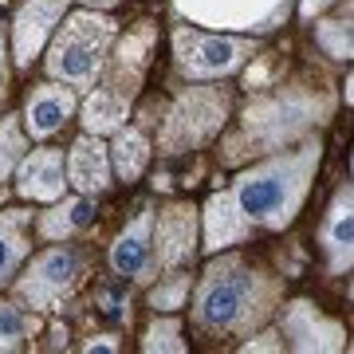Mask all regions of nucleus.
I'll list each match as a JSON object with an SVG mask.
<instances>
[{"mask_svg": "<svg viewBox=\"0 0 354 354\" xmlns=\"http://www.w3.org/2000/svg\"><path fill=\"white\" fill-rule=\"evenodd\" d=\"M319 162H323V146L315 138L304 142L299 150L244 169L225 193H213L205 201V248L221 252L248 241L256 228H268V232L288 228L304 209Z\"/></svg>", "mask_w": 354, "mask_h": 354, "instance_id": "nucleus-1", "label": "nucleus"}, {"mask_svg": "<svg viewBox=\"0 0 354 354\" xmlns=\"http://www.w3.org/2000/svg\"><path fill=\"white\" fill-rule=\"evenodd\" d=\"M276 279H268L264 272L228 256L205 272L201 288H197V304H193V319L209 330H248L268 319V311L276 307Z\"/></svg>", "mask_w": 354, "mask_h": 354, "instance_id": "nucleus-2", "label": "nucleus"}, {"mask_svg": "<svg viewBox=\"0 0 354 354\" xmlns=\"http://www.w3.org/2000/svg\"><path fill=\"white\" fill-rule=\"evenodd\" d=\"M114 32H118L114 20L99 8L64 16L48 44V59H44L48 75L55 83H67V87H91L111 55Z\"/></svg>", "mask_w": 354, "mask_h": 354, "instance_id": "nucleus-3", "label": "nucleus"}, {"mask_svg": "<svg viewBox=\"0 0 354 354\" xmlns=\"http://www.w3.org/2000/svg\"><path fill=\"white\" fill-rule=\"evenodd\" d=\"M319 114H323V99H311V95H299V91L260 99L244 111L236 146H252L248 153H276L288 142L304 138L319 122Z\"/></svg>", "mask_w": 354, "mask_h": 354, "instance_id": "nucleus-4", "label": "nucleus"}, {"mask_svg": "<svg viewBox=\"0 0 354 354\" xmlns=\"http://www.w3.org/2000/svg\"><path fill=\"white\" fill-rule=\"evenodd\" d=\"M174 55H177V67L189 79H225L236 67H244L248 55H256V39L221 36V32H197V28H177Z\"/></svg>", "mask_w": 354, "mask_h": 354, "instance_id": "nucleus-5", "label": "nucleus"}, {"mask_svg": "<svg viewBox=\"0 0 354 354\" xmlns=\"http://www.w3.org/2000/svg\"><path fill=\"white\" fill-rule=\"evenodd\" d=\"M79 276H83V256L59 244V248H48L32 260V268L16 279V295L32 311H55L75 291Z\"/></svg>", "mask_w": 354, "mask_h": 354, "instance_id": "nucleus-6", "label": "nucleus"}, {"mask_svg": "<svg viewBox=\"0 0 354 354\" xmlns=\"http://www.w3.org/2000/svg\"><path fill=\"white\" fill-rule=\"evenodd\" d=\"M225 111H228V99L221 91H209V87L189 91L174 106V114H169V122L162 130L165 150L181 153V150H193V146L209 142L221 130V122H225Z\"/></svg>", "mask_w": 354, "mask_h": 354, "instance_id": "nucleus-7", "label": "nucleus"}, {"mask_svg": "<svg viewBox=\"0 0 354 354\" xmlns=\"http://www.w3.org/2000/svg\"><path fill=\"white\" fill-rule=\"evenodd\" d=\"M279 335L288 339L291 351H342L346 346V330H342V323H335V319H327L323 311H319L315 304H307V299H295V304L283 307V315H279Z\"/></svg>", "mask_w": 354, "mask_h": 354, "instance_id": "nucleus-8", "label": "nucleus"}, {"mask_svg": "<svg viewBox=\"0 0 354 354\" xmlns=\"http://www.w3.org/2000/svg\"><path fill=\"white\" fill-rule=\"evenodd\" d=\"M67 4H71V0H24V4L16 8L12 55H16V64H20V67H28L39 51L51 44L59 20L67 16Z\"/></svg>", "mask_w": 354, "mask_h": 354, "instance_id": "nucleus-9", "label": "nucleus"}, {"mask_svg": "<svg viewBox=\"0 0 354 354\" xmlns=\"http://www.w3.org/2000/svg\"><path fill=\"white\" fill-rule=\"evenodd\" d=\"M16 193L24 201H59L67 193V158L64 150H32L16 165Z\"/></svg>", "mask_w": 354, "mask_h": 354, "instance_id": "nucleus-10", "label": "nucleus"}, {"mask_svg": "<svg viewBox=\"0 0 354 354\" xmlns=\"http://www.w3.org/2000/svg\"><path fill=\"white\" fill-rule=\"evenodd\" d=\"M111 146L102 142V134H83V138L71 142L67 150V185L75 193H87V197H99V193L111 189Z\"/></svg>", "mask_w": 354, "mask_h": 354, "instance_id": "nucleus-11", "label": "nucleus"}, {"mask_svg": "<svg viewBox=\"0 0 354 354\" xmlns=\"http://www.w3.org/2000/svg\"><path fill=\"white\" fill-rule=\"evenodd\" d=\"M75 91L67 87V83H44L28 95L24 102V134L28 138H51V134H59L64 122L75 118Z\"/></svg>", "mask_w": 354, "mask_h": 354, "instance_id": "nucleus-12", "label": "nucleus"}, {"mask_svg": "<svg viewBox=\"0 0 354 354\" xmlns=\"http://www.w3.org/2000/svg\"><path fill=\"white\" fill-rule=\"evenodd\" d=\"M323 256H327V272L342 276L354 264V185H342L323 216V232H319Z\"/></svg>", "mask_w": 354, "mask_h": 354, "instance_id": "nucleus-13", "label": "nucleus"}, {"mask_svg": "<svg viewBox=\"0 0 354 354\" xmlns=\"http://www.w3.org/2000/svg\"><path fill=\"white\" fill-rule=\"evenodd\" d=\"M158 264L162 268H181L189 264L197 252V209L193 205H169L158 221Z\"/></svg>", "mask_w": 354, "mask_h": 354, "instance_id": "nucleus-14", "label": "nucleus"}, {"mask_svg": "<svg viewBox=\"0 0 354 354\" xmlns=\"http://www.w3.org/2000/svg\"><path fill=\"white\" fill-rule=\"evenodd\" d=\"M153 221H158V213H153V209H142V213L118 232V241L111 244V268L118 276L138 279L142 272L150 268V260H153Z\"/></svg>", "mask_w": 354, "mask_h": 354, "instance_id": "nucleus-15", "label": "nucleus"}, {"mask_svg": "<svg viewBox=\"0 0 354 354\" xmlns=\"http://www.w3.org/2000/svg\"><path fill=\"white\" fill-rule=\"evenodd\" d=\"M283 0H181L185 12H197L201 20H221L232 28H264L260 20H272Z\"/></svg>", "mask_w": 354, "mask_h": 354, "instance_id": "nucleus-16", "label": "nucleus"}, {"mask_svg": "<svg viewBox=\"0 0 354 354\" xmlns=\"http://www.w3.org/2000/svg\"><path fill=\"white\" fill-rule=\"evenodd\" d=\"M28 252H32V213L28 209L0 213V288L20 272Z\"/></svg>", "mask_w": 354, "mask_h": 354, "instance_id": "nucleus-17", "label": "nucleus"}, {"mask_svg": "<svg viewBox=\"0 0 354 354\" xmlns=\"http://www.w3.org/2000/svg\"><path fill=\"white\" fill-rule=\"evenodd\" d=\"M95 197H87V193H79V197H59V201H51V213L39 216L36 232L44 236V241H64V236H75V232H83V228L95 221Z\"/></svg>", "mask_w": 354, "mask_h": 354, "instance_id": "nucleus-18", "label": "nucleus"}, {"mask_svg": "<svg viewBox=\"0 0 354 354\" xmlns=\"http://www.w3.org/2000/svg\"><path fill=\"white\" fill-rule=\"evenodd\" d=\"M146 162H150V138H146L138 127L118 130L114 142H111V169H114V177H118V181H134V177H142Z\"/></svg>", "mask_w": 354, "mask_h": 354, "instance_id": "nucleus-19", "label": "nucleus"}, {"mask_svg": "<svg viewBox=\"0 0 354 354\" xmlns=\"http://www.w3.org/2000/svg\"><path fill=\"white\" fill-rule=\"evenodd\" d=\"M127 118V99H118L114 91H102L95 87L83 102V127L91 134H106V130H118Z\"/></svg>", "mask_w": 354, "mask_h": 354, "instance_id": "nucleus-20", "label": "nucleus"}, {"mask_svg": "<svg viewBox=\"0 0 354 354\" xmlns=\"http://www.w3.org/2000/svg\"><path fill=\"white\" fill-rule=\"evenodd\" d=\"M315 39H319V48L327 55H335V59H354V16L339 12L330 20H323L315 28Z\"/></svg>", "mask_w": 354, "mask_h": 354, "instance_id": "nucleus-21", "label": "nucleus"}, {"mask_svg": "<svg viewBox=\"0 0 354 354\" xmlns=\"http://www.w3.org/2000/svg\"><path fill=\"white\" fill-rule=\"evenodd\" d=\"M24 150H28V134H24V127L16 122L12 114H4V118H0V181H4V177L12 174L16 165H20Z\"/></svg>", "mask_w": 354, "mask_h": 354, "instance_id": "nucleus-22", "label": "nucleus"}, {"mask_svg": "<svg viewBox=\"0 0 354 354\" xmlns=\"http://www.w3.org/2000/svg\"><path fill=\"white\" fill-rule=\"evenodd\" d=\"M142 351H169V354H185L189 351V342L181 339V319H153L146 335H142Z\"/></svg>", "mask_w": 354, "mask_h": 354, "instance_id": "nucleus-23", "label": "nucleus"}, {"mask_svg": "<svg viewBox=\"0 0 354 354\" xmlns=\"http://www.w3.org/2000/svg\"><path fill=\"white\" fill-rule=\"evenodd\" d=\"M28 339V319L16 304L0 299V351H20Z\"/></svg>", "mask_w": 354, "mask_h": 354, "instance_id": "nucleus-24", "label": "nucleus"}, {"mask_svg": "<svg viewBox=\"0 0 354 354\" xmlns=\"http://www.w3.org/2000/svg\"><path fill=\"white\" fill-rule=\"evenodd\" d=\"M185 295H189V276H174L169 283L153 288L150 304L162 307V311H177V307H185Z\"/></svg>", "mask_w": 354, "mask_h": 354, "instance_id": "nucleus-25", "label": "nucleus"}, {"mask_svg": "<svg viewBox=\"0 0 354 354\" xmlns=\"http://www.w3.org/2000/svg\"><path fill=\"white\" fill-rule=\"evenodd\" d=\"M83 351H87V354H95V351H99V354H114V351H118V342H114V335H99V339L87 342Z\"/></svg>", "mask_w": 354, "mask_h": 354, "instance_id": "nucleus-26", "label": "nucleus"}, {"mask_svg": "<svg viewBox=\"0 0 354 354\" xmlns=\"http://www.w3.org/2000/svg\"><path fill=\"white\" fill-rule=\"evenodd\" d=\"M327 4H335V0H304V16H315V12H323Z\"/></svg>", "mask_w": 354, "mask_h": 354, "instance_id": "nucleus-27", "label": "nucleus"}, {"mask_svg": "<svg viewBox=\"0 0 354 354\" xmlns=\"http://www.w3.org/2000/svg\"><path fill=\"white\" fill-rule=\"evenodd\" d=\"M114 4H118V0H83V8H114Z\"/></svg>", "mask_w": 354, "mask_h": 354, "instance_id": "nucleus-28", "label": "nucleus"}, {"mask_svg": "<svg viewBox=\"0 0 354 354\" xmlns=\"http://www.w3.org/2000/svg\"><path fill=\"white\" fill-rule=\"evenodd\" d=\"M346 102H351V106H354V75L346 79Z\"/></svg>", "mask_w": 354, "mask_h": 354, "instance_id": "nucleus-29", "label": "nucleus"}, {"mask_svg": "<svg viewBox=\"0 0 354 354\" xmlns=\"http://www.w3.org/2000/svg\"><path fill=\"white\" fill-rule=\"evenodd\" d=\"M342 12H346V16H354V0H346V4H342Z\"/></svg>", "mask_w": 354, "mask_h": 354, "instance_id": "nucleus-30", "label": "nucleus"}, {"mask_svg": "<svg viewBox=\"0 0 354 354\" xmlns=\"http://www.w3.org/2000/svg\"><path fill=\"white\" fill-rule=\"evenodd\" d=\"M0 106H4V79H0Z\"/></svg>", "mask_w": 354, "mask_h": 354, "instance_id": "nucleus-31", "label": "nucleus"}, {"mask_svg": "<svg viewBox=\"0 0 354 354\" xmlns=\"http://www.w3.org/2000/svg\"><path fill=\"white\" fill-rule=\"evenodd\" d=\"M351 299H354V283H351Z\"/></svg>", "mask_w": 354, "mask_h": 354, "instance_id": "nucleus-32", "label": "nucleus"}, {"mask_svg": "<svg viewBox=\"0 0 354 354\" xmlns=\"http://www.w3.org/2000/svg\"><path fill=\"white\" fill-rule=\"evenodd\" d=\"M351 174H354V158H351Z\"/></svg>", "mask_w": 354, "mask_h": 354, "instance_id": "nucleus-33", "label": "nucleus"}]
</instances>
